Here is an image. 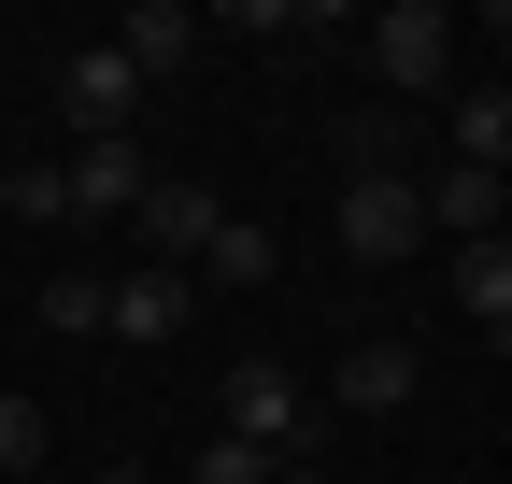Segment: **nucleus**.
I'll return each mask as SVG.
<instances>
[{
  "mask_svg": "<svg viewBox=\"0 0 512 484\" xmlns=\"http://www.w3.org/2000/svg\"><path fill=\"white\" fill-rule=\"evenodd\" d=\"M456 15H441V0H384V15H370V72H384V100H427L441 72H456Z\"/></svg>",
  "mask_w": 512,
  "mask_h": 484,
  "instance_id": "1",
  "label": "nucleus"
},
{
  "mask_svg": "<svg viewBox=\"0 0 512 484\" xmlns=\"http://www.w3.org/2000/svg\"><path fill=\"white\" fill-rule=\"evenodd\" d=\"M228 442H256V456H328V413H313L271 356H242V371H228Z\"/></svg>",
  "mask_w": 512,
  "mask_h": 484,
  "instance_id": "2",
  "label": "nucleus"
},
{
  "mask_svg": "<svg viewBox=\"0 0 512 484\" xmlns=\"http://www.w3.org/2000/svg\"><path fill=\"white\" fill-rule=\"evenodd\" d=\"M128 228H143V271H200V242L228 228V200L200 186V171H143V200H128Z\"/></svg>",
  "mask_w": 512,
  "mask_h": 484,
  "instance_id": "3",
  "label": "nucleus"
},
{
  "mask_svg": "<svg viewBox=\"0 0 512 484\" xmlns=\"http://www.w3.org/2000/svg\"><path fill=\"white\" fill-rule=\"evenodd\" d=\"M342 257L356 271H413L427 257V214H413L399 171H342Z\"/></svg>",
  "mask_w": 512,
  "mask_h": 484,
  "instance_id": "4",
  "label": "nucleus"
},
{
  "mask_svg": "<svg viewBox=\"0 0 512 484\" xmlns=\"http://www.w3.org/2000/svg\"><path fill=\"white\" fill-rule=\"evenodd\" d=\"M128 114H143V72H128L114 43L57 57V129H72V143H128Z\"/></svg>",
  "mask_w": 512,
  "mask_h": 484,
  "instance_id": "5",
  "label": "nucleus"
},
{
  "mask_svg": "<svg viewBox=\"0 0 512 484\" xmlns=\"http://www.w3.org/2000/svg\"><path fill=\"white\" fill-rule=\"evenodd\" d=\"M185 314H200V285L185 271H100V342H185Z\"/></svg>",
  "mask_w": 512,
  "mask_h": 484,
  "instance_id": "6",
  "label": "nucleus"
},
{
  "mask_svg": "<svg viewBox=\"0 0 512 484\" xmlns=\"http://www.w3.org/2000/svg\"><path fill=\"white\" fill-rule=\"evenodd\" d=\"M57 186H72V228H114L128 200H143V129H128V143H72Z\"/></svg>",
  "mask_w": 512,
  "mask_h": 484,
  "instance_id": "7",
  "label": "nucleus"
},
{
  "mask_svg": "<svg viewBox=\"0 0 512 484\" xmlns=\"http://www.w3.org/2000/svg\"><path fill=\"white\" fill-rule=\"evenodd\" d=\"M328 399H342V413H413V399H427V356H413V342H356L342 371H328Z\"/></svg>",
  "mask_w": 512,
  "mask_h": 484,
  "instance_id": "8",
  "label": "nucleus"
},
{
  "mask_svg": "<svg viewBox=\"0 0 512 484\" xmlns=\"http://www.w3.org/2000/svg\"><path fill=\"white\" fill-rule=\"evenodd\" d=\"M441 285H456V314L484 328V356L512 342V242H456V257H441Z\"/></svg>",
  "mask_w": 512,
  "mask_h": 484,
  "instance_id": "9",
  "label": "nucleus"
},
{
  "mask_svg": "<svg viewBox=\"0 0 512 484\" xmlns=\"http://www.w3.org/2000/svg\"><path fill=\"white\" fill-rule=\"evenodd\" d=\"M114 57H128V72L157 86V72H185V57H200V15H185V0H143V15L114 29Z\"/></svg>",
  "mask_w": 512,
  "mask_h": 484,
  "instance_id": "10",
  "label": "nucleus"
},
{
  "mask_svg": "<svg viewBox=\"0 0 512 484\" xmlns=\"http://www.w3.org/2000/svg\"><path fill=\"white\" fill-rule=\"evenodd\" d=\"M342 157H356V171H399V186L427 171V143H413V114H399V100H370L356 129H342Z\"/></svg>",
  "mask_w": 512,
  "mask_h": 484,
  "instance_id": "11",
  "label": "nucleus"
},
{
  "mask_svg": "<svg viewBox=\"0 0 512 484\" xmlns=\"http://www.w3.org/2000/svg\"><path fill=\"white\" fill-rule=\"evenodd\" d=\"M285 257H271V228H256V214H228L214 242H200V271H185V285H271Z\"/></svg>",
  "mask_w": 512,
  "mask_h": 484,
  "instance_id": "12",
  "label": "nucleus"
},
{
  "mask_svg": "<svg viewBox=\"0 0 512 484\" xmlns=\"http://www.w3.org/2000/svg\"><path fill=\"white\" fill-rule=\"evenodd\" d=\"M456 157H470V171H512V86H498V72L456 100Z\"/></svg>",
  "mask_w": 512,
  "mask_h": 484,
  "instance_id": "13",
  "label": "nucleus"
},
{
  "mask_svg": "<svg viewBox=\"0 0 512 484\" xmlns=\"http://www.w3.org/2000/svg\"><path fill=\"white\" fill-rule=\"evenodd\" d=\"M0 214H15V228H72V186H57V157H15V171H0Z\"/></svg>",
  "mask_w": 512,
  "mask_h": 484,
  "instance_id": "14",
  "label": "nucleus"
},
{
  "mask_svg": "<svg viewBox=\"0 0 512 484\" xmlns=\"http://www.w3.org/2000/svg\"><path fill=\"white\" fill-rule=\"evenodd\" d=\"M43 328L57 342H100V271H43Z\"/></svg>",
  "mask_w": 512,
  "mask_h": 484,
  "instance_id": "15",
  "label": "nucleus"
},
{
  "mask_svg": "<svg viewBox=\"0 0 512 484\" xmlns=\"http://www.w3.org/2000/svg\"><path fill=\"white\" fill-rule=\"evenodd\" d=\"M200 29H228V43H285V29H313V0H228V15H200Z\"/></svg>",
  "mask_w": 512,
  "mask_h": 484,
  "instance_id": "16",
  "label": "nucleus"
},
{
  "mask_svg": "<svg viewBox=\"0 0 512 484\" xmlns=\"http://www.w3.org/2000/svg\"><path fill=\"white\" fill-rule=\"evenodd\" d=\"M43 442H57V428H43V399H29V385H0V470H43Z\"/></svg>",
  "mask_w": 512,
  "mask_h": 484,
  "instance_id": "17",
  "label": "nucleus"
},
{
  "mask_svg": "<svg viewBox=\"0 0 512 484\" xmlns=\"http://www.w3.org/2000/svg\"><path fill=\"white\" fill-rule=\"evenodd\" d=\"M185 484H271V456H256V442H228V428H214L200 456H185Z\"/></svg>",
  "mask_w": 512,
  "mask_h": 484,
  "instance_id": "18",
  "label": "nucleus"
},
{
  "mask_svg": "<svg viewBox=\"0 0 512 484\" xmlns=\"http://www.w3.org/2000/svg\"><path fill=\"white\" fill-rule=\"evenodd\" d=\"M271 484H342V470L328 456H271Z\"/></svg>",
  "mask_w": 512,
  "mask_h": 484,
  "instance_id": "19",
  "label": "nucleus"
},
{
  "mask_svg": "<svg viewBox=\"0 0 512 484\" xmlns=\"http://www.w3.org/2000/svg\"><path fill=\"white\" fill-rule=\"evenodd\" d=\"M100 484H143V470H100Z\"/></svg>",
  "mask_w": 512,
  "mask_h": 484,
  "instance_id": "20",
  "label": "nucleus"
}]
</instances>
